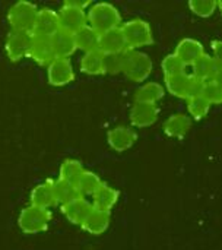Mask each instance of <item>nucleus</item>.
<instances>
[{
    "label": "nucleus",
    "instance_id": "f257e3e1",
    "mask_svg": "<svg viewBox=\"0 0 222 250\" xmlns=\"http://www.w3.org/2000/svg\"><path fill=\"white\" fill-rule=\"evenodd\" d=\"M86 22L98 34H102L110 29L119 28L121 23V16L116 6H113L111 3L101 1L91 6L86 15Z\"/></svg>",
    "mask_w": 222,
    "mask_h": 250
},
{
    "label": "nucleus",
    "instance_id": "f03ea898",
    "mask_svg": "<svg viewBox=\"0 0 222 250\" xmlns=\"http://www.w3.org/2000/svg\"><path fill=\"white\" fill-rule=\"evenodd\" d=\"M89 4L91 3L88 0H85V1H81V0H67V1H64V4L57 12L60 29H63L66 32H70V34H75L78 29L85 26L88 23L86 22L85 7L89 6Z\"/></svg>",
    "mask_w": 222,
    "mask_h": 250
},
{
    "label": "nucleus",
    "instance_id": "7ed1b4c3",
    "mask_svg": "<svg viewBox=\"0 0 222 250\" xmlns=\"http://www.w3.org/2000/svg\"><path fill=\"white\" fill-rule=\"evenodd\" d=\"M37 12H38V7L31 1L22 0V1L15 3L7 12V21H9L12 31L32 34Z\"/></svg>",
    "mask_w": 222,
    "mask_h": 250
},
{
    "label": "nucleus",
    "instance_id": "20e7f679",
    "mask_svg": "<svg viewBox=\"0 0 222 250\" xmlns=\"http://www.w3.org/2000/svg\"><path fill=\"white\" fill-rule=\"evenodd\" d=\"M120 28L127 44V50H136L139 47H145L154 42L151 25L143 19L127 21L126 23L120 25Z\"/></svg>",
    "mask_w": 222,
    "mask_h": 250
},
{
    "label": "nucleus",
    "instance_id": "39448f33",
    "mask_svg": "<svg viewBox=\"0 0 222 250\" xmlns=\"http://www.w3.org/2000/svg\"><path fill=\"white\" fill-rule=\"evenodd\" d=\"M152 72V60L148 54L138 50L126 51L123 73L133 82H143Z\"/></svg>",
    "mask_w": 222,
    "mask_h": 250
},
{
    "label": "nucleus",
    "instance_id": "423d86ee",
    "mask_svg": "<svg viewBox=\"0 0 222 250\" xmlns=\"http://www.w3.org/2000/svg\"><path fill=\"white\" fill-rule=\"evenodd\" d=\"M202 85L203 82L196 79L192 75H187L186 72L174 75V76H168L165 78V86L167 91L179 98H190L195 95H199L202 91Z\"/></svg>",
    "mask_w": 222,
    "mask_h": 250
},
{
    "label": "nucleus",
    "instance_id": "0eeeda50",
    "mask_svg": "<svg viewBox=\"0 0 222 250\" xmlns=\"http://www.w3.org/2000/svg\"><path fill=\"white\" fill-rule=\"evenodd\" d=\"M50 218H51V214L48 209H42V208H37L31 205L20 212L18 223L23 233L35 234L47 229Z\"/></svg>",
    "mask_w": 222,
    "mask_h": 250
},
{
    "label": "nucleus",
    "instance_id": "6e6552de",
    "mask_svg": "<svg viewBox=\"0 0 222 250\" xmlns=\"http://www.w3.org/2000/svg\"><path fill=\"white\" fill-rule=\"evenodd\" d=\"M192 66H193L192 76H195L196 79H199L202 82H208V81H220L221 82L222 64L220 59H214L212 56L203 54Z\"/></svg>",
    "mask_w": 222,
    "mask_h": 250
},
{
    "label": "nucleus",
    "instance_id": "1a4fd4ad",
    "mask_svg": "<svg viewBox=\"0 0 222 250\" xmlns=\"http://www.w3.org/2000/svg\"><path fill=\"white\" fill-rule=\"evenodd\" d=\"M60 29L59 23V15L56 10L50 7L40 9L35 16L32 34L34 35H41V37H53L57 31Z\"/></svg>",
    "mask_w": 222,
    "mask_h": 250
},
{
    "label": "nucleus",
    "instance_id": "9d476101",
    "mask_svg": "<svg viewBox=\"0 0 222 250\" xmlns=\"http://www.w3.org/2000/svg\"><path fill=\"white\" fill-rule=\"evenodd\" d=\"M47 78L50 85L63 86L73 81L75 72L69 59H54L47 67Z\"/></svg>",
    "mask_w": 222,
    "mask_h": 250
},
{
    "label": "nucleus",
    "instance_id": "9b49d317",
    "mask_svg": "<svg viewBox=\"0 0 222 250\" xmlns=\"http://www.w3.org/2000/svg\"><path fill=\"white\" fill-rule=\"evenodd\" d=\"M28 56L31 59H34L38 64L48 66L56 59L50 38L48 37H41V35L31 34V42H29Z\"/></svg>",
    "mask_w": 222,
    "mask_h": 250
},
{
    "label": "nucleus",
    "instance_id": "f8f14e48",
    "mask_svg": "<svg viewBox=\"0 0 222 250\" xmlns=\"http://www.w3.org/2000/svg\"><path fill=\"white\" fill-rule=\"evenodd\" d=\"M29 42H31V34L29 32H20V31H10L6 38V53L12 62H18L28 56L29 51Z\"/></svg>",
    "mask_w": 222,
    "mask_h": 250
},
{
    "label": "nucleus",
    "instance_id": "ddd939ff",
    "mask_svg": "<svg viewBox=\"0 0 222 250\" xmlns=\"http://www.w3.org/2000/svg\"><path fill=\"white\" fill-rule=\"evenodd\" d=\"M158 114L157 104L135 103L130 108V122L136 127H148L158 120Z\"/></svg>",
    "mask_w": 222,
    "mask_h": 250
},
{
    "label": "nucleus",
    "instance_id": "4468645a",
    "mask_svg": "<svg viewBox=\"0 0 222 250\" xmlns=\"http://www.w3.org/2000/svg\"><path fill=\"white\" fill-rule=\"evenodd\" d=\"M98 50L102 54H114V53H123L127 50V44L123 35L121 28H114L107 32L100 34V47Z\"/></svg>",
    "mask_w": 222,
    "mask_h": 250
},
{
    "label": "nucleus",
    "instance_id": "2eb2a0df",
    "mask_svg": "<svg viewBox=\"0 0 222 250\" xmlns=\"http://www.w3.org/2000/svg\"><path fill=\"white\" fill-rule=\"evenodd\" d=\"M107 141L114 151L123 152V151L132 148L133 144L136 142V132L127 126H117V127H113L111 130H108Z\"/></svg>",
    "mask_w": 222,
    "mask_h": 250
},
{
    "label": "nucleus",
    "instance_id": "dca6fc26",
    "mask_svg": "<svg viewBox=\"0 0 222 250\" xmlns=\"http://www.w3.org/2000/svg\"><path fill=\"white\" fill-rule=\"evenodd\" d=\"M174 54L183 62L184 66H192L201 56L205 54V50H203L202 42H199L198 40H195V38H183L177 44Z\"/></svg>",
    "mask_w": 222,
    "mask_h": 250
},
{
    "label": "nucleus",
    "instance_id": "f3484780",
    "mask_svg": "<svg viewBox=\"0 0 222 250\" xmlns=\"http://www.w3.org/2000/svg\"><path fill=\"white\" fill-rule=\"evenodd\" d=\"M51 47L56 59H69L76 51V44L73 34L59 29L53 37H50Z\"/></svg>",
    "mask_w": 222,
    "mask_h": 250
},
{
    "label": "nucleus",
    "instance_id": "a211bd4d",
    "mask_svg": "<svg viewBox=\"0 0 222 250\" xmlns=\"http://www.w3.org/2000/svg\"><path fill=\"white\" fill-rule=\"evenodd\" d=\"M92 209V205L83 198H76L64 205H61V212L66 215V218L73 223V224H81L85 221V218L88 217V214L91 212Z\"/></svg>",
    "mask_w": 222,
    "mask_h": 250
},
{
    "label": "nucleus",
    "instance_id": "6ab92c4d",
    "mask_svg": "<svg viewBox=\"0 0 222 250\" xmlns=\"http://www.w3.org/2000/svg\"><path fill=\"white\" fill-rule=\"evenodd\" d=\"M31 205L42 209H48L56 205L54 193H53V182H44L37 185L31 192Z\"/></svg>",
    "mask_w": 222,
    "mask_h": 250
},
{
    "label": "nucleus",
    "instance_id": "aec40b11",
    "mask_svg": "<svg viewBox=\"0 0 222 250\" xmlns=\"http://www.w3.org/2000/svg\"><path fill=\"white\" fill-rule=\"evenodd\" d=\"M73 38H75L76 50L79 48L88 53V51H95L100 47V34L94 28H91L88 23L82 26L81 29H78L73 34Z\"/></svg>",
    "mask_w": 222,
    "mask_h": 250
},
{
    "label": "nucleus",
    "instance_id": "412c9836",
    "mask_svg": "<svg viewBox=\"0 0 222 250\" xmlns=\"http://www.w3.org/2000/svg\"><path fill=\"white\" fill-rule=\"evenodd\" d=\"M108 224H110V212H105L92 207L91 212L82 223V227L88 233L98 236V234H102L108 229Z\"/></svg>",
    "mask_w": 222,
    "mask_h": 250
},
{
    "label": "nucleus",
    "instance_id": "4be33fe9",
    "mask_svg": "<svg viewBox=\"0 0 222 250\" xmlns=\"http://www.w3.org/2000/svg\"><path fill=\"white\" fill-rule=\"evenodd\" d=\"M190 126H192V122L190 119L186 116V114H173L170 116L165 123H164V132L171 136V138H177V139H182L184 138L189 130H190Z\"/></svg>",
    "mask_w": 222,
    "mask_h": 250
},
{
    "label": "nucleus",
    "instance_id": "5701e85b",
    "mask_svg": "<svg viewBox=\"0 0 222 250\" xmlns=\"http://www.w3.org/2000/svg\"><path fill=\"white\" fill-rule=\"evenodd\" d=\"M165 94V89L158 82H146L141 85L135 92V103H145V104H157Z\"/></svg>",
    "mask_w": 222,
    "mask_h": 250
},
{
    "label": "nucleus",
    "instance_id": "b1692460",
    "mask_svg": "<svg viewBox=\"0 0 222 250\" xmlns=\"http://www.w3.org/2000/svg\"><path fill=\"white\" fill-rule=\"evenodd\" d=\"M92 207L105 212H110V209L117 204L119 201V192L107 185L102 183V186L92 195Z\"/></svg>",
    "mask_w": 222,
    "mask_h": 250
},
{
    "label": "nucleus",
    "instance_id": "393cba45",
    "mask_svg": "<svg viewBox=\"0 0 222 250\" xmlns=\"http://www.w3.org/2000/svg\"><path fill=\"white\" fill-rule=\"evenodd\" d=\"M53 193H54L56 204H60V205H64L76 198H81V193L78 192L76 185L69 183L61 179H57L56 182H53Z\"/></svg>",
    "mask_w": 222,
    "mask_h": 250
},
{
    "label": "nucleus",
    "instance_id": "a878e982",
    "mask_svg": "<svg viewBox=\"0 0 222 250\" xmlns=\"http://www.w3.org/2000/svg\"><path fill=\"white\" fill-rule=\"evenodd\" d=\"M104 54L100 50L88 51L81 60V70L86 75H101L104 73Z\"/></svg>",
    "mask_w": 222,
    "mask_h": 250
},
{
    "label": "nucleus",
    "instance_id": "bb28decb",
    "mask_svg": "<svg viewBox=\"0 0 222 250\" xmlns=\"http://www.w3.org/2000/svg\"><path fill=\"white\" fill-rule=\"evenodd\" d=\"M101 186H102V180L100 179V176H97L95 173L88 171V170H85L82 173V176L79 177V180L76 183V189L81 193V196H85V195L92 196Z\"/></svg>",
    "mask_w": 222,
    "mask_h": 250
},
{
    "label": "nucleus",
    "instance_id": "cd10ccee",
    "mask_svg": "<svg viewBox=\"0 0 222 250\" xmlns=\"http://www.w3.org/2000/svg\"><path fill=\"white\" fill-rule=\"evenodd\" d=\"M83 171H85V168H83L81 161H78V160H64L61 163V166H60L59 179L76 185Z\"/></svg>",
    "mask_w": 222,
    "mask_h": 250
},
{
    "label": "nucleus",
    "instance_id": "c85d7f7f",
    "mask_svg": "<svg viewBox=\"0 0 222 250\" xmlns=\"http://www.w3.org/2000/svg\"><path fill=\"white\" fill-rule=\"evenodd\" d=\"M126 51H123V53H114V54H104V59H102L104 73H110V75L121 73L123 69H124Z\"/></svg>",
    "mask_w": 222,
    "mask_h": 250
},
{
    "label": "nucleus",
    "instance_id": "c756f323",
    "mask_svg": "<svg viewBox=\"0 0 222 250\" xmlns=\"http://www.w3.org/2000/svg\"><path fill=\"white\" fill-rule=\"evenodd\" d=\"M187 107H189V113L193 119L202 120L209 113L211 104L199 94V95L187 98Z\"/></svg>",
    "mask_w": 222,
    "mask_h": 250
},
{
    "label": "nucleus",
    "instance_id": "7c9ffc66",
    "mask_svg": "<svg viewBox=\"0 0 222 250\" xmlns=\"http://www.w3.org/2000/svg\"><path fill=\"white\" fill-rule=\"evenodd\" d=\"M201 95L212 105V104H220L222 101V86L220 81H208L203 82Z\"/></svg>",
    "mask_w": 222,
    "mask_h": 250
},
{
    "label": "nucleus",
    "instance_id": "2f4dec72",
    "mask_svg": "<svg viewBox=\"0 0 222 250\" xmlns=\"http://www.w3.org/2000/svg\"><path fill=\"white\" fill-rule=\"evenodd\" d=\"M218 4L217 0H190L189 9L201 18H208L215 13Z\"/></svg>",
    "mask_w": 222,
    "mask_h": 250
},
{
    "label": "nucleus",
    "instance_id": "473e14b6",
    "mask_svg": "<svg viewBox=\"0 0 222 250\" xmlns=\"http://www.w3.org/2000/svg\"><path fill=\"white\" fill-rule=\"evenodd\" d=\"M161 67H162V72H164L165 78L174 76V75H179V73H183L184 69H186V66L183 64V62L174 53H171V54H168V56L164 57V60L161 63Z\"/></svg>",
    "mask_w": 222,
    "mask_h": 250
},
{
    "label": "nucleus",
    "instance_id": "72a5a7b5",
    "mask_svg": "<svg viewBox=\"0 0 222 250\" xmlns=\"http://www.w3.org/2000/svg\"><path fill=\"white\" fill-rule=\"evenodd\" d=\"M220 47H221V41L220 40H215V41H212V50H214V59H220L221 60V56H220Z\"/></svg>",
    "mask_w": 222,
    "mask_h": 250
}]
</instances>
